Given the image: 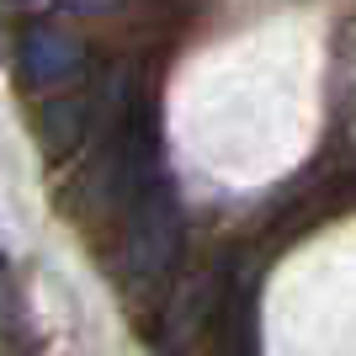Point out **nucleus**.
<instances>
[{
  "instance_id": "f03ea898",
  "label": "nucleus",
  "mask_w": 356,
  "mask_h": 356,
  "mask_svg": "<svg viewBox=\"0 0 356 356\" xmlns=\"http://www.w3.org/2000/svg\"><path fill=\"white\" fill-rule=\"evenodd\" d=\"M22 64H27L32 86H64V80L80 70V48L54 27H32L27 43H22Z\"/></svg>"
},
{
  "instance_id": "7ed1b4c3",
  "label": "nucleus",
  "mask_w": 356,
  "mask_h": 356,
  "mask_svg": "<svg viewBox=\"0 0 356 356\" xmlns=\"http://www.w3.org/2000/svg\"><path fill=\"white\" fill-rule=\"evenodd\" d=\"M218 303H223L218 277H192V282L181 287L176 309H170V346H186L192 335H202V330L213 325Z\"/></svg>"
},
{
  "instance_id": "20e7f679",
  "label": "nucleus",
  "mask_w": 356,
  "mask_h": 356,
  "mask_svg": "<svg viewBox=\"0 0 356 356\" xmlns=\"http://www.w3.org/2000/svg\"><path fill=\"white\" fill-rule=\"evenodd\" d=\"M86 128H90V122H86V106H80V102H54L43 112V144H48V154H64Z\"/></svg>"
},
{
  "instance_id": "f257e3e1",
  "label": "nucleus",
  "mask_w": 356,
  "mask_h": 356,
  "mask_svg": "<svg viewBox=\"0 0 356 356\" xmlns=\"http://www.w3.org/2000/svg\"><path fill=\"white\" fill-rule=\"evenodd\" d=\"M181 255V202L160 176H149L134 197L128 213V239H122V261L138 287H154Z\"/></svg>"
},
{
  "instance_id": "39448f33",
  "label": "nucleus",
  "mask_w": 356,
  "mask_h": 356,
  "mask_svg": "<svg viewBox=\"0 0 356 356\" xmlns=\"http://www.w3.org/2000/svg\"><path fill=\"white\" fill-rule=\"evenodd\" d=\"M0 346H27V309H22L6 255H0Z\"/></svg>"
}]
</instances>
